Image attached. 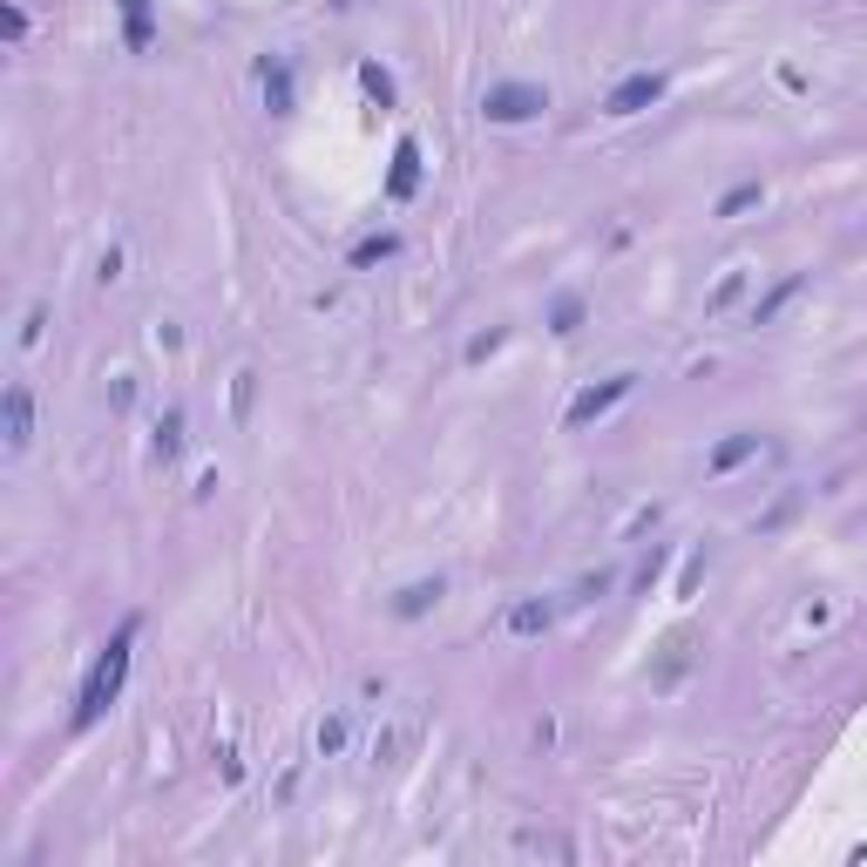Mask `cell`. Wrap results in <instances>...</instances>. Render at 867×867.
I'll return each instance as SVG.
<instances>
[{
  "label": "cell",
  "mask_w": 867,
  "mask_h": 867,
  "mask_svg": "<svg viewBox=\"0 0 867 867\" xmlns=\"http://www.w3.org/2000/svg\"><path fill=\"white\" fill-rule=\"evenodd\" d=\"M739 299H746V272H732V279L705 299V312H725V305H739Z\"/></svg>",
  "instance_id": "19"
},
{
  "label": "cell",
  "mask_w": 867,
  "mask_h": 867,
  "mask_svg": "<svg viewBox=\"0 0 867 867\" xmlns=\"http://www.w3.org/2000/svg\"><path fill=\"white\" fill-rule=\"evenodd\" d=\"M752 455H759V434H752V427H739V434H725V441L712 448V461H705V468H712V475H732V468H746Z\"/></svg>",
  "instance_id": "9"
},
{
  "label": "cell",
  "mask_w": 867,
  "mask_h": 867,
  "mask_svg": "<svg viewBox=\"0 0 867 867\" xmlns=\"http://www.w3.org/2000/svg\"><path fill=\"white\" fill-rule=\"evenodd\" d=\"M184 427H191V420H184V407H163V420H156V441H149V455H156V461H177V455H184Z\"/></svg>",
  "instance_id": "11"
},
{
  "label": "cell",
  "mask_w": 867,
  "mask_h": 867,
  "mask_svg": "<svg viewBox=\"0 0 867 867\" xmlns=\"http://www.w3.org/2000/svg\"><path fill=\"white\" fill-rule=\"evenodd\" d=\"M543 109H549V89H536V81H495V89L481 96L488 123H536Z\"/></svg>",
  "instance_id": "2"
},
{
  "label": "cell",
  "mask_w": 867,
  "mask_h": 867,
  "mask_svg": "<svg viewBox=\"0 0 867 867\" xmlns=\"http://www.w3.org/2000/svg\"><path fill=\"white\" fill-rule=\"evenodd\" d=\"M657 103H664V75H657V68H637V75H624L617 89L603 96V116L624 123V116H644V109H657Z\"/></svg>",
  "instance_id": "3"
},
{
  "label": "cell",
  "mask_w": 867,
  "mask_h": 867,
  "mask_svg": "<svg viewBox=\"0 0 867 867\" xmlns=\"http://www.w3.org/2000/svg\"><path fill=\"white\" fill-rule=\"evenodd\" d=\"M41 325H48V312H41V305H35V312H28V319H21V345H35V339H41Z\"/></svg>",
  "instance_id": "22"
},
{
  "label": "cell",
  "mask_w": 867,
  "mask_h": 867,
  "mask_svg": "<svg viewBox=\"0 0 867 867\" xmlns=\"http://www.w3.org/2000/svg\"><path fill=\"white\" fill-rule=\"evenodd\" d=\"M0 420H8V455H28V441H35V393L21 380L0 393Z\"/></svg>",
  "instance_id": "5"
},
{
  "label": "cell",
  "mask_w": 867,
  "mask_h": 867,
  "mask_svg": "<svg viewBox=\"0 0 867 867\" xmlns=\"http://www.w3.org/2000/svg\"><path fill=\"white\" fill-rule=\"evenodd\" d=\"M413 191H420V143H413V136H400V143H393V169H387V197H393V204H407Z\"/></svg>",
  "instance_id": "7"
},
{
  "label": "cell",
  "mask_w": 867,
  "mask_h": 867,
  "mask_svg": "<svg viewBox=\"0 0 867 867\" xmlns=\"http://www.w3.org/2000/svg\"><path fill=\"white\" fill-rule=\"evenodd\" d=\"M583 319H590V305H583V292H556L549 299V332H583Z\"/></svg>",
  "instance_id": "15"
},
{
  "label": "cell",
  "mask_w": 867,
  "mask_h": 867,
  "mask_svg": "<svg viewBox=\"0 0 867 867\" xmlns=\"http://www.w3.org/2000/svg\"><path fill=\"white\" fill-rule=\"evenodd\" d=\"M766 204V184H732L725 197H719V217H746V211H759Z\"/></svg>",
  "instance_id": "16"
},
{
  "label": "cell",
  "mask_w": 867,
  "mask_h": 867,
  "mask_svg": "<svg viewBox=\"0 0 867 867\" xmlns=\"http://www.w3.org/2000/svg\"><path fill=\"white\" fill-rule=\"evenodd\" d=\"M0 28H8V41H21V35H28V14H21V8H8V14H0Z\"/></svg>",
  "instance_id": "23"
},
{
  "label": "cell",
  "mask_w": 867,
  "mask_h": 867,
  "mask_svg": "<svg viewBox=\"0 0 867 867\" xmlns=\"http://www.w3.org/2000/svg\"><path fill=\"white\" fill-rule=\"evenodd\" d=\"M257 89H265V109H272V116H292V109H299L292 61H285V55H265V61H257Z\"/></svg>",
  "instance_id": "6"
},
{
  "label": "cell",
  "mask_w": 867,
  "mask_h": 867,
  "mask_svg": "<svg viewBox=\"0 0 867 867\" xmlns=\"http://www.w3.org/2000/svg\"><path fill=\"white\" fill-rule=\"evenodd\" d=\"M129 644H136V617H123L116 624V637H109V651L96 657V671H89V684H81V699H75V732H89V725H103V712L123 699V678H129Z\"/></svg>",
  "instance_id": "1"
},
{
  "label": "cell",
  "mask_w": 867,
  "mask_h": 867,
  "mask_svg": "<svg viewBox=\"0 0 867 867\" xmlns=\"http://www.w3.org/2000/svg\"><path fill=\"white\" fill-rule=\"evenodd\" d=\"M631 387H637V373H611L603 387H583V393L569 400V413H563V427H590V420H603L611 407L631 400Z\"/></svg>",
  "instance_id": "4"
},
{
  "label": "cell",
  "mask_w": 867,
  "mask_h": 867,
  "mask_svg": "<svg viewBox=\"0 0 867 867\" xmlns=\"http://www.w3.org/2000/svg\"><path fill=\"white\" fill-rule=\"evenodd\" d=\"M360 89H367L380 109H393V75H387L380 61H360Z\"/></svg>",
  "instance_id": "17"
},
{
  "label": "cell",
  "mask_w": 867,
  "mask_h": 867,
  "mask_svg": "<svg viewBox=\"0 0 867 867\" xmlns=\"http://www.w3.org/2000/svg\"><path fill=\"white\" fill-rule=\"evenodd\" d=\"M441 596H448V583H441V576H427V583H407V590L393 596V617H407V624H413V617H427Z\"/></svg>",
  "instance_id": "10"
},
{
  "label": "cell",
  "mask_w": 867,
  "mask_h": 867,
  "mask_svg": "<svg viewBox=\"0 0 867 867\" xmlns=\"http://www.w3.org/2000/svg\"><path fill=\"white\" fill-rule=\"evenodd\" d=\"M800 292H807V279H800V272H793V279H779V285H772V292H766V299L752 305V325H772L779 312H787V305L800 299Z\"/></svg>",
  "instance_id": "13"
},
{
  "label": "cell",
  "mask_w": 867,
  "mask_h": 867,
  "mask_svg": "<svg viewBox=\"0 0 867 867\" xmlns=\"http://www.w3.org/2000/svg\"><path fill=\"white\" fill-rule=\"evenodd\" d=\"M515 637H543L549 624H556V603L549 596H523V603H508V617H501Z\"/></svg>",
  "instance_id": "8"
},
{
  "label": "cell",
  "mask_w": 867,
  "mask_h": 867,
  "mask_svg": "<svg viewBox=\"0 0 867 867\" xmlns=\"http://www.w3.org/2000/svg\"><path fill=\"white\" fill-rule=\"evenodd\" d=\"M393 251H400V237H393V231H373V237L353 244V257H345V265H353V272H373V265H387Z\"/></svg>",
  "instance_id": "14"
},
{
  "label": "cell",
  "mask_w": 867,
  "mask_h": 867,
  "mask_svg": "<svg viewBox=\"0 0 867 867\" xmlns=\"http://www.w3.org/2000/svg\"><path fill=\"white\" fill-rule=\"evenodd\" d=\"M699 583H705V556H691V563H684V583H678V596H691Z\"/></svg>",
  "instance_id": "21"
},
{
  "label": "cell",
  "mask_w": 867,
  "mask_h": 867,
  "mask_svg": "<svg viewBox=\"0 0 867 867\" xmlns=\"http://www.w3.org/2000/svg\"><path fill=\"white\" fill-rule=\"evenodd\" d=\"M657 569H664V549H651V556H644V569H637V583L651 590V583H657Z\"/></svg>",
  "instance_id": "24"
},
{
  "label": "cell",
  "mask_w": 867,
  "mask_h": 867,
  "mask_svg": "<svg viewBox=\"0 0 867 867\" xmlns=\"http://www.w3.org/2000/svg\"><path fill=\"white\" fill-rule=\"evenodd\" d=\"M123 8V41H129V55H143L149 41H156V21H149V0H116Z\"/></svg>",
  "instance_id": "12"
},
{
  "label": "cell",
  "mask_w": 867,
  "mask_h": 867,
  "mask_svg": "<svg viewBox=\"0 0 867 867\" xmlns=\"http://www.w3.org/2000/svg\"><path fill=\"white\" fill-rule=\"evenodd\" d=\"M339 746H345V719H325L319 725V752H339Z\"/></svg>",
  "instance_id": "20"
},
{
  "label": "cell",
  "mask_w": 867,
  "mask_h": 867,
  "mask_svg": "<svg viewBox=\"0 0 867 867\" xmlns=\"http://www.w3.org/2000/svg\"><path fill=\"white\" fill-rule=\"evenodd\" d=\"M501 339H508L501 325H488V332H475V339H468V367H481V360H495V353H501Z\"/></svg>",
  "instance_id": "18"
}]
</instances>
